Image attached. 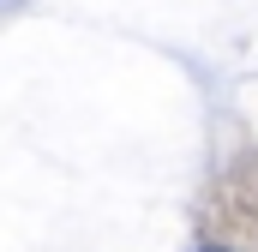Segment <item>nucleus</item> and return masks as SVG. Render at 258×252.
Masks as SVG:
<instances>
[{
  "label": "nucleus",
  "mask_w": 258,
  "mask_h": 252,
  "mask_svg": "<svg viewBox=\"0 0 258 252\" xmlns=\"http://www.w3.org/2000/svg\"><path fill=\"white\" fill-rule=\"evenodd\" d=\"M204 252H222V246H204Z\"/></svg>",
  "instance_id": "1"
}]
</instances>
